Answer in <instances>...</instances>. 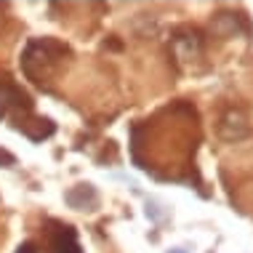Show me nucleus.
<instances>
[{
  "label": "nucleus",
  "mask_w": 253,
  "mask_h": 253,
  "mask_svg": "<svg viewBox=\"0 0 253 253\" xmlns=\"http://www.w3.org/2000/svg\"><path fill=\"white\" fill-rule=\"evenodd\" d=\"M53 248H56V253H80L78 248V240H75V235H72V229H61V235H59V240L53 243Z\"/></svg>",
  "instance_id": "obj_1"
},
{
  "label": "nucleus",
  "mask_w": 253,
  "mask_h": 253,
  "mask_svg": "<svg viewBox=\"0 0 253 253\" xmlns=\"http://www.w3.org/2000/svg\"><path fill=\"white\" fill-rule=\"evenodd\" d=\"M19 253H35V245H32V243H27L24 248H19Z\"/></svg>",
  "instance_id": "obj_2"
}]
</instances>
